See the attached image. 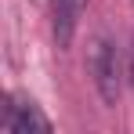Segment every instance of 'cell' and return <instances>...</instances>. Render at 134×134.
I'll return each instance as SVG.
<instances>
[{"mask_svg":"<svg viewBox=\"0 0 134 134\" xmlns=\"http://www.w3.org/2000/svg\"><path fill=\"white\" fill-rule=\"evenodd\" d=\"M83 7H87V0H51V29H54V44L62 51L72 44V33H76Z\"/></svg>","mask_w":134,"mask_h":134,"instance_id":"obj_3","label":"cell"},{"mask_svg":"<svg viewBox=\"0 0 134 134\" xmlns=\"http://www.w3.org/2000/svg\"><path fill=\"white\" fill-rule=\"evenodd\" d=\"M0 127H4L7 134H33V131L47 134L51 131V120H47L29 98H7L4 116H0Z\"/></svg>","mask_w":134,"mask_h":134,"instance_id":"obj_2","label":"cell"},{"mask_svg":"<svg viewBox=\"0 0 134 134\" xmlns=\"http://www.w3.org/2000/svg\"><path fill=\"white\" fill-rule=\"evenodd\" d=\"M127 80H131V87H134V47H131V62H127Z\"/></svg>","mask_w":134,"mask_h":134,"instance_id":"obj_4","label":"cell"},{"mask_svg":"<svg viewBox=\"0 0 134 134\" xmlns=\"http://www.w3.org/2000/svg\"><path fill=\"white\" fill-rule=\"evenodd\" d=\"M91 72H94V87L102 94L105 105H116L120 91H123V65H120V51L112 40H98L94 54H91Z\"/></svg>","mask_w":134,"mask_h":134,"instance_id":"obj_1","label":"cell"}]
</instances>
